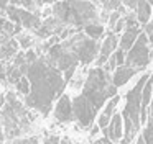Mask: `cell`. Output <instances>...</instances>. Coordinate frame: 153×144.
<instances>
[{"mask_svg":"<svg viewBox=\"0 0 153 144\" xmlns=\"http://www.w3.org/2000/svg\"><path fill=\"white\" fill-rule=\"evenodd\" d=\"M73 110H74V120L82 128H89L96 118V108L89 103L84 95H79L73 100Z\"/></svg>","mask_w":153,"mask_h":144,"instance_id":"7","label":"cell"},{"mask_svg":"<svg viewBox=\"0 0 153 144\" xmlns=\"http://www.w3.org/2000/svg\"><path fill=\"white\" fill-rule=\"evenodd\" d=\"M152 3L148 2H138V5H137V20H138L140 23H143V25H148L150 23V16H152Z\"/></svg>","mask_w":153,"mask_h":144,"instance_id":"13","label":"cell"},{"mask_svg":"<svg viewBox=\"0 0 153 144\" xmlns=\"http://www.w3.org/2000/svg\"><path fill=\"white\" fill-rule=\"evenodd\" d=\"M54 118L61 123H68V121L74 120L73 101L69 100L68 95H61V98L58 100L56 107H54Z\"/></svg>","mask_w":153,"mask_h":144,"instance_id":"9","label":"cell"},{"mask_svg":"<svg viewBox=\"0 0 153 144\" xmlns=\"http://www.w3.org/2000/svg\"><path fill=\"white\" fill-rule=\"evenodd\" d=\"M54 18L61 23H71L76 26H86L96 23L97 10L91 2H59L53 7Z\"/></svg>","mask_w":153,"mask_h":144,"instance_id":"3","label":"cell"},{"mask_svg":"<svg viewBox=\"0 0 153 144\" xmlns=\"http://www.w3.org/2000/svg\"><path fill=\"white\" fill-rule=\"evenodd\" d=\"M117 44H119V39H117L115 33H109V35L104 38V43L100 44V52L97 56V65H105L107 61L114 56V52L117 51Z\"/></svg>","mask_w":153,"mask_h":144,"instance_id":"8","label":"cell"},{"mask_svg":"<svg viewBox=\"0 0 153 144\" xmlns=\"http://www.w3.org/2000/svg\"><path fill=\"white\" fill-rule=\"evenodd\" d=\"M135 72H137V69H132V67H128V65H122V67H119L115 72H114L112 84L115 85L117 88L122 87V85H125L127 82L135 75Z\"/></svg>","mask_w":153,"mask_h":144,"instance_id":"12","label":"cell"},{"mask_svg":"<svg viewBox=\"0 0 153 144\" xmlns=\"http://www.w3.org/2000/svg\"><path fill=\"white\" fill-rule=\"evenodd\" d=\"M20 44L23 46V48H30L31 46V38H28V36H20Z\"/></svg>","mask_w":153,"mask_h":144,"instance_id":"21","label":"cell"},{"mask_svg":"<svg viewBox=\"0 0 153 144\" xmlns=\"http://www.w3.org/2000/svg\"><path fill=\"white\" fill-rule=\"evenodd\" d=\"M145 35H146V38H148L150 44L153 46V21H150L148 25H145Z\"/></svg>","mask_w":153,"mask_h":144,"instance_id":"18","label":"cell"},{"mask_svg":"<svg viewBox=\"0 0 153 144\" xmlns=\"http://www.w3.org/2000/svg\"><path fill=\"white\" fill-rule=\"evenodd\" d=\"M45 144H61V139L56 137V136H50V137H46Z\"/></svg>","mask_w":153,"mask_h":144,"instance_id":"22","label":"cell"},{"mask_svg":"<svg viewBox=\"0 0 153 144\" xmlns=\"http://www.w3.org/2000/svg\"><path fill=\"white\" fill-rule=\"evenodd\" d=\"M110 84H112V77L104 69L96 67L89 71L86 84H84V88H82V95L96 108V111H99L100 107L105 103V100H109V85Z\"/></svg>","mask_w":153,"mask_h":144,"instance_id":"4","label":"cell"},{"mask_svg":"<svg viewBox=\"0 0 153 144\" xmlns=\"http://www.w3.org/2000/svg\"><path fill=\"white\" fill-rule=\"evenodd\" d=\"M94 144H114V143L109 139V137H105V136H104V137H100V139H97Z\"/></svg>","mask_w":153,"mask_h":144,"instance_id":"23","label":"cell"},{"mask_svg":"<svg viewBox=\"0 0 153 144\" xmlns=\"http://www.w3.org/2000/svg\"><path fill=\"white\" fill-rule=\"evenodd\" d=\"M123 28H127V26H125V18L122 16V20H120V21L115 25V28H114V31H112V33H122V29H123Z\"/></svg>","mask_w":153,"mask_h":144,"instance_id":"20","label":"cell"},{"mask_svg":"<svg viewBox=\"0 0 153 144\" xmlns=\"http://www.w3.org/2000/svg\"><path fill=\"white\" fill-rule=\"evenodd\" d=\"M12 144H38V139H36V137H27V139L13 141Z\"/></svg>","mask_w":153,"mask_h":144,"instance_id":"19","label":"cell"},{"mask_svg":"<svg viewBox=\"0 0 153 144\" xmlns=\"http://www.w3.org/2000/svg\"><path fill=\"white\" fill-rule=\"evenodd\" d=\"M140 35L142 33H140L138 26H135V28H125V31L122 33V38H120V49L122 51H130Z\"/></svg>","mask_w":153,"mask_h":144,"instance_id":"11","label":"cell"},{"mask_svg":"<svg viewBox=\"0 0 153 144\" xmlns=\"http://www.w3.org/2000/svg\"><path fill=\"white\" fill-rule=\"evenodd\" d=\"M4 143V136H2V134H0V144Z\"/></svg>","mask_w":153,"mask_h":144,"instance_id":"25","label":"cell"},{"mask_svg":"<svg viewBox=\"0 0 153 144\" xmlns=\"http://www.w3.org/2000/svg\"><path fill=\"white\" fill-rule=\"evenodd\" d=\"M123 118L120 113H115L112 116V121H110L109 128L104 129V134L105 137H109L110 141H122V136H123V124H122Z\"/></svg>","mask_w":153,"mask_h":144,"instance_id":"10","label":"cell"},{"mask_svg":"<svg viewBox=\"0 0 153 144\" xmlns=\"http://www.w3.org/2000/svg\"><path fill=\"white\" fill-rule=\"evenodd\" d=\"M27 71L28 80H31V95L27 97V103L40 110L43 115H48L53 98L63 92L64 79L56 67L43 59L30 64Z\"/></svg>","mask_w":153,"mask_h":144,"instance_id":"1","label":"cell"},{"mask_svg":"<svg viewBox=\"0 0 153 144\" xmlns=\"http://www.w3.org/2000/svg\"><path fill=\"white\" fill-rule=\"evenodd\" d=\"M99 131H100V128L96 124V126H94L92 129H91V136H96V134H99Z\"/></svg>","mask_w":153,"mask_h":144,"instance_id":"24","label":"cell"},{"mask_svg":"<svg viewBox=\"0 0 153 144\" xmlns=\"http://www.w3.org/2000/svg\"><path fill=\"white\" fill-rule=\"evenodd\" d=\"M148 79H150V74H145L143 77H140L138 82L135 84V87L127 93V103L122 111L123 128H125L122 144H130V141L133 139V136L140 129V124H142V92Z\"/></svg>","mask_w":153,"mask_h":144,"instance_id":"2","label":"cell"},{"mask_svg":"<svg viewBox=\"0 0 153 144\" xmlns=\"http://www.w3.org/2000/svg\"><path fill=\"white\" fill-rule=\"evenodd\" d=\"M143 137H145L146 144H153V101H152V113H150V121L146 124L145 131H143Z\"/></svg>","mask_w":153,"mask_h":144,"instance_id":"16","label":"cell"},{"mask_svg":"<svg viewBox=\"0 0 153 144\" xmlns=\"http://www.w3.org/2000/svg\"><path fill=\"white\" fill-rule=\"evenodd\" d=\"M18 44L15 39H8L7 43H4V46H0V59H5V57H10L17 52Z\"/></svg>","mask_w":153,"mask_h":144,"instance_id":"14","label":"cell"},{"mask_svg":"<svg viewBox=\"0 0 153 144\" xmlns=\"http://www.w3.org/2000/svg\"><path fill=\"white\" fill-rule=\"evenodd\" d=\"M146 41H148L146 35L142 33V35L138 36V39L135 41L133 48L130 49L128 54H127L125 65H128V67H132V69H137V71L148 65L150 59H152V51H150L148 46H146Z\"/></svg>","mask_w":153,"mask_h":144,"instance_id":"6","label":"cell"},{"mask_svg":"<svg viewBox=\"0 0 153 144\" xmlns=\"http://www.w3.org/2000/svg\"><path fill=\"white\" fill-rule=\"evenodd\" d=\"M84 31H86V36L91 39L96 41L97 38H100L104 33V26L99 25V23H91V25H86L84 26Z\"/></svg>","mask_w":153,"mask_h":144,"instance_id":"15","label":"cell"},{"mask_svg":"<svg viewBox=\"0 0 153 144\" xmlns=\"http://www.w3.org/2000/svg\"><path fill=\"white\" fill-rule=\"evenodd\" d=\"M152 7H153V2H152Z\"/></svg>","mask_w":153,"mask_h":144,"instance_id":"26","label":"cell"},{"mask_svg":"<svg viewBox=\"0 0 153 144\" xmlns=\"http://www.w3.org/2000/svg\"><path fill=\"white\" fill-rule=\"evenodd\" d=\"M17 90L20 92V93H23V95H30L31 87H30V80H28V77L23 75V77L17 82Z\"/></svg>","mask_w":153,"mask_h":144,"instance_id":"17","label":"cell"},{"mask_svg":"<svg viewBox=\"0 0 153 144\" xmlns=\"http://www.w3.org/2000/svg\"><path fill=\"white\" fill-rule=\"evenodd\" d=\"M63 46L66 49H69L71 52H74L76 57L79 59V62H82V64L92 62L96 59V56H99V52H100V46L94 39H91L86 35H82V33L74 35L71 39L63 43Z\"/></svg>","mask_w":153,"mask_h":144,"instance_id":"5","label":"cell"}]
</instances>
